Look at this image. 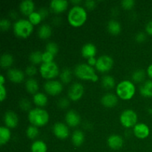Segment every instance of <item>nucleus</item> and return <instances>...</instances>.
Listing matches in <instances>:
<instances>
[{
  "label": "nucleus",
  "mask_w": 152,
  "mask_h": 152,
  "mask_svg": "<svg viewBox=\"0 0 152 152\" xmlns=\"http://www.w3.org/2000/svg\"><path fill=\"white\" fill-rule=\"evenodd\" d=\"M140 92L142 96L152 97V81H145L140 88Z\"/></svg>",
  "instance_id": "27"
},
{
  "label": "nucleus",
  "mask_w": 152,
  "mask_h": 152,
  "mask_svg": "<svg viewBox=\"0 0 152 152\" xmlns=\"http://www.w3.org/2000/svg\"><path fill=\"white\" fill-rule=\"evenodd\" d=\"M11 138V132L10 129L6 126L0 127V145H5Z\"/></svg>",
  "instance_id": "25"
},
{
  "label": "nucleus",
  "mask_w": 152,
  "mask_h": 152,
  "mask_svg": "<svg viewBox=\"0 0 152 152\" xmlns=\"http://www.w3.org/2000/svg\"><path fill=\"white\" fill-rule=\"evenodd\" d=\"M84 86L80 83H74L70 86L68 89V97L72 101H78L83 97L84 94Z\"/></svg>",
  "instance_id": "10"
},
{
  "label": "nucleus",
  "mask_w": 152,
  "mask_h": 152,
  "mask_svg": "<svg viewBox=\"0 0 152 152\" xmlns=\"http://www.w3.org/2000/svg\"><path fill=\"white\" fill-rule=\"evenodd\" d=\"M107 29H108V32L112 35H117L121 32L122 27L118 21L115 20V19H111L108 22Z\"/></svg>",
  "instance_id": "24"
},
{
  "label": "nucleus",
  "mask_w": 152,
  "mask_h": 152,
  "mask_svg": "<svg viewBox=\"0 0 152 152\" xmlns=\"http://www.w3.org/2000/svg\"><path fill=\"white\" fill-rule=\"evenodd\" d=\"M11 27V22L9 19H5V18H3L0 21V28L2 31H7Z\"/></svg>",
  "instance_id": "38"
},
{
  "label": "nucleus",
  "mask_w": 152,
  "mask_h": 152,
  "mask_svg": "<svg viewBox=\"0 0 152 152\" xmlns=\"http://www.w3.org/2000/svg\"><path fill=\"white\" fill-rule=\"evenodd\" d=\"M59 77L62 83L65 84H68V83H71V80H72V71L70 68H64L60 72Z\"/></svg>",
  "instance_id": "32"
},
{
  "label": "nucleus",
  "mask_w": 152,
  "mask_h": 152,
  "mask_svg": "<svg viewBox=\"0 0 152 152\" xmlns=\"http://www.w3.org/2000/svg\"><path fill=\"white\" fill-rule=\"evenodd\" d=\"M39 131L38 127L34 126L33 125L28 126L26 129V135L29 139L34 140L39 136Z\"/></svg>",
  "instance_id": "34"
},
{
  "label": "nucleus",
  "mask_w": 152,
  "mask_h": 152,
  "mask_svg": "<svg viewBox=\"0 0 152 152\" xmlns=\"http://www.w3.org/2000/svg\"><path fill=\"white\" fill-rule=\"evenodd\" d=\"M88 13L81 5H73L68 13V21L70 25L75 28L81 27L87 20Z\"/></svg>",
  "instance_id": "1"
},
{
  "label": "nucleus",
  "mask_w": 152,
  "mask_h": 152,
  "mask_svg": "<svg viewBox=\"0 0 152 152\" xmlns=\"http://www.w3.org/2000/svg\"><path fill=\"white\" fill-rule=\"evenodd\" d=\"M118 102L117 95L113 93L105 94L101 98V103L107 108H113Z\"/></svg>",
  "instance_id": "18"
},
{
  "label": "nucleus",
  "mask_w": 152,
  "mask_h": 152,
  "mask_svg": "<svg viewBox=\"0 0 152 152\" xmlns=\"http://www.w3.org/2000/svg\"><path fill=\"white\" fill-rule=\"evenodd\" d=\"M49 114L45 109L42 108H31L28 114V119L31 125L37 127H42L49 122Z\"/></svg>",
  "instance_id": "2"
},
{
  "label": "nucleus",
  "mask_w": 152,
  "mask_h": 152,
  "mask_svg": "<svg viewBox=\"0 0 152 152\" xmlns=\"http://www.w3.org/2000/svg\"><path fill=\"white\" fill-rule=\"evenodd\" d=\"M25 88L28 93L31 94H35L39 90V83L37 80L34 78L30 77L25 82Z\"/></svg>",
  "instance_id": "21"
},
{
  "label": "nucleus",
  "mask_w": 152,
  "mask_h": 152,
  "mask_svg": "<svg viewBox=\"0 0 152 152\" xmlns=\"http://www.w3.org/2000/svg\"><path fill=\"white\" fill-rule=\"evenodd\" d=\"M19 105L20 108L23 111H30L31 108V103L30 100L27 98H22L19 102Z\"/></svg>",
  "instance_id": "37"
},
{
  "label": "nucleus",
  "mask_w": 152,
  "mask_h": 152,
  "mask_svg": "<svg viewBox=\"0 0 152 152\" xmlns=\"http://www.w3.org/2000/svg\"><path fill=\"white\" fill-rule=\"evenodd\" d=\"M13 56L10 53H4L1 55V58H0V64H1V68H8L11 67V65L13 63Z\"/></svg>",
  "instance_id": "28"
},
{
  "label": "nucleus",
  "mask_w": 152,
  "mask_h": 152,
  "mask_svg": "<svg viewBox=\"0 0 152 152\" xmlns=\"http://www.w3.org/2000/svg\"><path fill=\"white\" fill-rule=\"evenodd\" d=\"M135 4L134 0H123L121 1V5L123 8L126 10H130L133 8Z\"/></svg>",
  "instance_id": "40"
},
{
  "label": "nucleus",
  "mask_w": 152,
  "mask_h": 152,
  "mask_svg": "<svg viewBox=\"0 0 152 152\" xmlns=\"http://www.w3.org/2000/svg\"><path fill=\"white\" fill-rule=\"evenodd\" d=\"M148 112L150 114H152V108H149V109L148 110Z\"/></svg>",
  "instance_id": "52"
},
{
  "label": "nucleus",
  "mask_w": 152,
  "mask_h": 152,
  "mask_svg": "<svg viewBox=\"0 0 152 152\" xmlns=\"http://www.w3.org/2000/svg\"><path fill=\"white\" fill-rule=\"evenodd\" d=\"M69 99L65 97H62L58 101V106L61 108H66L69 105Z\"/></svg>",
  "instance_id": "42"
},
{
  "label": "nucleus",
  "mask_w": 152,
  "mask_h": 152,
  "mask_svg": "<svg viewBox=\"0 0 152 152\" xmlns=\"http://www.w3.org/2000/svg\"><path fill=\"white\" fill-rule=\"evenodd\" d=\"M147 74H148V77L152 79V64L148 65V68H147Z\"/></svg>",
  "instance_id": "49"
},
{
  "label": "nucleus",
  "mask_w": 152,
  "mask_h": 152,
  "mask_svg": "<svg viewBox=\"0 0 152 152\" xmlns=\"http://www.w3.org/2000/svg\"><path fill=\"white\" fill-rule=\"evenodd\" d=\"M45 50L50 52V53L55 56L59 51V46L57 45L56 43L53 42H50L47 43V45H46Z\"/></svg>",
  "instance_id": "36"
},
{
  "label": "nucleus",
  "mask_w": 152,
  "mask_h": 152,
  "mask_svg": "<svg viewBox=\"0 0 152 152\" xmlns=\"http://www.w3.org/2000/svg\"><path fill=\"white\" fill-rule=\"evenodd\" d=\"M145 39H146V35L143 32L137 33L135 36V40L139 43L143 42H145Z\"/></svg>",
  "instance_id": "43"
},
{
  "label": "nucleus",
  "mask_w": 152,
  "mask_h": 152,
  "mask_svg": "<svg viewBox=\"0 0 152 152\" xmlns=\"http://www.w3.org/2000/svg\"><path fill=\"white\" fill-rule=\"evenodd\" d=\"M7 76L10 81L15 83H20L25 80V73L19 68H10Z\"/></svg>",
  "instance_id": "15"
},
{
  "label": "nucleus",
  "mask_w": 152,
  "mask_h": 152,
  "mask_svg": "<svg viewBox=\"0 0 152 152\" xmlns=\"http://www.w3.org/2000/svg\"><path fill=\"white\" fill-rule=\"evenodd\" d=\"M54 55L48 51H45L42 53V63H48L53 62Z\"/></svg>",
  "instance_id": "39"
},
{
  "label": "nucleus",
  "mask_w": 152,
  "mask_h": 152,
  "mask_svg": "<svg viewBox=\"0 0 152 152\" xmlns=\"http://www.w3.org/2000/svg\"><path fill=\"white\" fill-rule=\"evenodd\" d=\"M39 13L41 14L42 19H45V18L46 16L48 15V9H46L45 7H42V8L39 9Z\"/></svg>",
  "instance_id": "46"
},
{
  "label": "nucleus",
  "mask_w": 152,
  "mask_h": 152,
  "mask_svg": "<svg viewBox=\"0 0 152 152\" xmlns=\"http://www.w3.org/2000/svg\"><path fill=\"white\" fill-rule=\"evenodd\" d=\"M5 83V77L3 74L0 75V86H4Z\"/></svg>",
  "instance_id": "50"
},
{
  "label": "nucleus",
  "mask_w": 152,
  "mask_h": 152,
  "mask_svg": "<svg viewBox=\"0 0 152 152\" xmlns=\"http://www.w3.org/2000/svg\"><path fill=\"white\" fill-rule=\"evenodd\" d=\"M7 97V89L4 86H0V99L3 102Z\"/></svg>",
  "instance_id": "44"
},
{
  "label": "nucleus",
  "mask_w": 152,
  "mask_h": 152,
  "mask_svg": "<svg viewBox=\"0 0 152 152\" xmlns=\"http://www.w3.org/2000/svg\"><path fill=\"white\" fill-rule=\"evenodd\" d=\"M33 101L37 106L44 107L47 105L48 99L45 94L42 92H37L33 96Z\"/></svg>",
  "instance_id": "22"
},
{
  "label": "nucleus",
  "mask_w": 152,
  "mask_h": 152,
  "mask_svg": "<svg viewBox=\"0 0 152 152\" xmlns=\"http://www.w3.org/2000/svg\"><path fill=\"white\" fill-rule=\"evenodd\" d=\"M145 31L149 35L152 36V20L148 22L145 26Z\"/></svg>",
  "instance_id": "48"
},
{
  "label": "nucleus",
  "mask_w": 152,
  "mask_h": 152,
  "mask_svg": "<svg viewBox=\"0 0 152 152\" xmlns=\"http://www.w3.org/2000/svg\"><path fill=\"white\" fill-rule=\"evenodd\" d=\"M137 114L132 109L124 110L120 117V123L126 129L134 127L137 124Z\"/></svg>",
  "instance_id": "7"
},
{
  "label": "nucleus",
  "mask_w": 152,
  "mask_h": 152,
  "mask_svg": "<svg viewBox=\"0 0 152 152\" xmlns=\"http://www.w3.org/2000/svg\"><path fill=\"white\" fill-rule=\"evenodd\" d=\"M31 152H47V144L42 140H35L31 146Z\"/></svg>",
  "instance_id": "29"
},
{
  "label": "nucleus",
  "mask_w": 152,
  "mask_h": 152,
  "mask_svg": "<svg viewBox=\"0 0 152 152\" xmlns=\"http://www.w3.org/2000/svg\"><path fill=\"white\" fill-rule=\"evenodd\" d=\"M102 86L107 90L112 89L115 86V80L111 75H105L102 78Z\"/></svg>",
  "instance_id": "30"
},
{
  "label": "nucleus",
  "mask_w": 152,
  "mask_h": 152,
  "mask_svg": "<svg viewBox=\"0 0 152 152\" xmlns=\"http://www.w3.org/2000/svg\"><path fill=\"white\" fill-rule=\"evenodd\" d=\"M145 72L143 69H137L134 71L132 74V78L134 83H140L145 80Z\"/></svg>",
  "instance_id": "33"
},
{
  "label": "nucleus",
  "mask_w": 152,
  "mask_h": 152,
  "mask_svg": "<svg viewBox=\"0 0 152 152\" xmlns=\"http://www.w3.org/2000/svg\"><path fill=\"white\" fill-rule=\"evenodd\" d=\"M71 2L74 5H80V3L82 2V1L81 0H71Z\"/></svg>",
  "instance_id": "51"
},
{
  "label": "nucleus",
  "mask_w": 152,
  "mask_h": 152,
  "mask_svg": "<svg viewBox=\"0 0 152 152\" xmlns=\"http://www.w3.org/2000/svg\"><path fill=\"white\" fill-rule=\"evenodd\" d=\"M37 73V68L34 65H28L25 69V74L29 77H34Z\"/></svg>",
  "instance_id": "41"
},
{
  "label": "nucleus",
  "mask_w": 152,
  "mask_h": 152,
  "mask_svg": "<svg viewBox=\"0 0 152 152\" xmlns=\"http://www.w3.org/2000/svg\"><path fill=\"white\" fill-rule=\"evenodd\" d=\"M134 134L136 137L139 139L143 140L148 137L150 134V129L145 123H137L134 127L133 129Z\"/></svg>",
  "instance_id": "12"
},
{
  "label": "nucleus",
  "mask_w": 152,
  "mask_h": 152,
  "mask_svg": "<svg viewBox=\"0 0 152 152\" xmlns=\"http://www.w3.org/2000/svg\"><path fill=\"white\" fill-rule=\"evenodd\" d=\"M108 145L113 150H119L123 147L124 141L123 137L119 134H111L107 140Z\"/></svg>",
  "instance_id": "16"
},
{
  "label": "nucleus",
  "mask_w": 152,
  "mask_h": 152,
  "mask_svg": "<svg viewBox=\"0 0 152 152\" xmlns=\"http://www.w3.org/2000/svg\"><path fill=\"white\" fill-rule=\"evenodd\" d=\"M39 73L43 78L48 80H53L60 74L59 66L54 62L42 63L39 66Z\"/></svg>",
  "instance_id": "6"
},
{
  "label": "nucleus",
  "mask_w": 152,
  "mask_h": 152,
  "mask_svg": "<svg viewBox=\"0 0 152 152\" xmlns=\"http://www.w3.org/2000/svg\"><path fill=\"white\" fill-rule=\"evenodd\" d=\"M65 120L67 125H68L70 127L74 128L80 125V122H81V117L76 111L70 110L65 114Z\"/></svg>",
  "instance_id": "14"
},
{
  "label": "nucleus",
  "mask_w": 152,
  "mask_h": 152,
  "mask_svg": "<svg viewBox=\"0 0 152 152\" xmlns=\"http://www.w3.org/2000/svg\"><path fill=\"white\" fill-rule=\"evenodd\" d=\"M116 93L117 96L123 100L132 99L136 93L134 83L129 80H124L120 82L116 87Z\"/></svg>",
  "instance_id": "4"
},
{
  "label": "nucleus",
  "mask_w": 152,
  "mask_h": 152,
  "mask_svg": "<svg viewBox=\"0 0 152 152\" xmlns=\"http://www.w3.org/2000/svg\"><path fill=\"white\" fill-rule=\"evenodd\" d=\"M53 133L57 138L61 140L67 139L69 137L70 132L65 123L57 122L53 126Z\"/></svg>",
  "instance_id": "11"
},
{
  "label": "nucleus",
  "mask_w": 152,
  "mask_h": 152,
  "mask_svg": "<svg viewBox=\"0 0 152 152\" xmlns=\"http://www.w3.org/2000/svg\"><path fill=\"white\" fill-rule=\"evenodd\" d=\"M96 1H94V0H87V1H85V5L89 10H92V9L96 7Z\"/></svg>",
  "instance_id": "45"
},
{
  "label": "nucleus",
  "mask_w": 152,
  "mask_h": 152,
  "mask_svg": "<svg viewBox=\"0 0 152 152\" xmlns=\"http://www.w3.org/2000/svg\"><path fill=\"white\" fill-rule=\"evenodd\" d=\"M68 6L67 0H52L50 2V8L53 13H60L65 11Z\"/></svg>",
  "instance_id": "17"
},
{
  "label": "nucleus",
  "mask_w": 152,
  "mask_h": 152,
  "mask_svg": "<svg viewBox=\"0 0 152 152\" xmlns=\"http://www.w3.org/2000/svg\"><path fill=\"white\" fill-rule=\"evenodd\" d=\"M44 89L48 94L56 96L62 91L63 86L62 83L58 80H48L44 83Z\"/></svg>",
  "instance_id": "9"
},
{
  "label": "nucleus",
  "mask_w": 152,
  "mask_h": 152,
  "mask_svg": "<svg viewBox=\"0 0 152 152\" xmlns=\"http://www.w3.org/2000/svg\"><path fill=\"white\" fill-rule=\"evenodd\" d=\"M52 28L48 24H42L38 29V36L40 39H47L51 36Z\"/></svg>",
  "instance_id": "23"
},
{
  "label": "nucleus",
  "mask_w": 152,
  "mask_h": 152,
  "mask_svg": "<svg viewBox=\"0 0 152 152\" xmlns=\"http://www.w3.org/2000/svg\"><path fill=\"white\" fill-rule=\"evenodd\" d=\"M82 56L86 59L91 57H94L96 53V47L93 43H86L82 47L81 49Z\"/></svg>",
  "instance_id": "20"
},
{
  "label": "nucleus",
  "mask_w": 152,
  "mask_h": 152,
  "mask_svg": "<svg viewBox=\"0 0 152 152\" xmlns=\"http://www.w3.org/2000/svg\"><path fill=\"white\" fill-rule=\"evenodd\" d=\"M42 19V17L41 14L39 13V11L33 12L30 16H28V20H29L34 25L39 24Z\"/></svg>",
  "instance_id": "35"
},
{
  "label": "nucleus",
  "mask_w": 152,
  "mask_h": 152,
  "mask_svg": "<svg viewBox=\"0 0 152 152\" xmlns=\"http://www.w3.org/2000/svg\"><path fill=\"white\" fill-rule=\"evenodd\" d=\"M34 26L28 19H19L13 25V33L19 38L26 39L32 34Z\"/></svg>",
  "instance_id": "5"
},
{
  "label": "nucleus",
  "mask_w": 152,
  "mask_h": 152,
  "mask_svg": "<svg viewBox=\"0 0 152 152\" xmlns=\"http://www.w3.org/2000/svg\"><path fill=\"white\" fill-rule=\"evenodd\" d=\"M96 61H97V59L96 57H91L89 59H88L87 60V64H88L89 65L91 66L94 67V66H96Z\"/></svg>",
  "instance_id": "47"
},
{
  "label": "nucleus",
  "mask_w": 152,
  "mask_h": 152,
  "mask_svg": "<svg viewBox=\"0 0 152 152\" xmlns=\"http://www.w3.org/2000/svg\"><path fill=\"white\" fill-rule=\"evenodd\" d=\"M114 65V59L108 55H102L97 58L96 69L101 73L109 71Z\"/></svg>",
  "instance_id": "8"
},
{
  "label": "nucleus",
  "mask_w": 152,
  "mask_h": 152,
  "mask_svg": "<svg viewBox=\"0 0 152 152\" xmlns=\"http://www.w3.org/2000/svg\"><path fill=\"white\" fill-rule=\"evenodd\" d=\"M35 9V4L32 0H23L19 4V10L25 16H30Z\"/></svg>",
  "instance_id": "19"
},
{
  "label": "nucleus",
  "mask_w": 152,
  "mask_h": 152,
  "mask_svg": "<svg viewBox=\"0 0 152 152\" xmlns=\"http://www.w3.org/2000/svg\"><path fill=\"white\" fill-rule=\"evenodd\" d=\"M71 141L75 146H80L85 141L84 133L80 130H75L71 135Z\"/></svg>",
  "instance_id": "26"
},
{
  "label": "nucleus",
  "mask_w": 152,
  "mask_h": 152,
  "mask_svg": "<svg viewBox=\"0 0 152 152\" xmlns=\"http://www.w3.org/2000/svg\"><path fill=\"white\" fill-rule=\"evenodd\" d=\"M3 120L6 127L9 129L16 128L19 123V117L17 114L12 111H7L4 113Z\"/></svg>",
  "instance_id": "13"
},
{
  "label": "nucleus",
  "mask_w": 152,
  "mask_h": 152,
  "mask_svg": "<svg viewBox=\"0 0 152 152\" xmlns=\"http://www.w3.org/2000/svg\"><path fill=\"white\" fill-rule=\"evenodd\" d=\"M29 60L32 65H38L42 62V53L39 50H35L31 52L29 56Z\"/></svg>",
  "instance_id": "31"
},
{
  "label": "nucleus",
  "mask_w": 152,
  "mask_h": 152,
  "mask_svg": "<svg viewBox=\"0 0 152 152\" xmlns=\"http://www.w3.org/2000/svg\"><path fill=\"white\" fill-rule=\"evenodd\" d=\"M76 77L83 80H90L92 82H97L99 77L96 74L94 67L87 63H80L76 65L74 70Z\"/></svg>",
  "instance_id": "3"
}]
</instances>
